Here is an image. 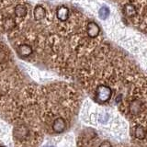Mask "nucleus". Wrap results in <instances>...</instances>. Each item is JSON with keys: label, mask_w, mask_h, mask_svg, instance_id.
I'll return each mask as SVG.
<instances>
[{"label": "nucleus", "mask_w": 147, "mask_h": 147, "mask_svg": "<svg viewBox=\"0 0 147 147\" xmlns=\"http://www.w3.org/2000/svg\"><path fill=\"white\" fill-rule=\"evenodd\" d=\"M56 15L61 21H65L69 17V9L66 7H60L56 11Z\"/></svg>", "instance_id": "nucleus-4"}, {"label": "nucleus", "mask_w": 147, "mask_h": 147, "mask_svg": "<svg viewBox=\"0 0 147 147\" xmlns=\"http://www.w3.org/2000/svg\"><path fill=\"white\" fill-rule=\"evenodd\" d=\"M66 128V122L64 121V119L62 117H59L57 119H54L53 124V130L57 132V133H61L63 132Z\"/></svg>", "instance_id": "nucleus-2"}, {"label": "nucleus", "mask_w": 147, "mask_h": 147, "mask_svg": "<svg viewBox=\"0 0 147 147\" xmlns=\"http://www.w3.org/2000/svg\"><path fill=\"white\" fill-rule=\"evenodd\" d=\"M112 95V91L110 87L108 86L101 85L99 86L96 91V99L100 103H104L106 101L109 100L110 96Z\"/></svg>", "instance_id": "nucleus-1"}, {"label": "nucleus", "mask_w": 147, "mask_h": 147, "mask_svg": "<svg viewBox=\"0 0 147 147\" xmlns=\"http://www.w3.org/2000/svg\"><path fill=\"white\" fill-rule=\"evenodd\" d=\"M18 53H20V55H21V56H25V57L29 56V55L32 53V48L28 44H21L18 46Z\"/></svg>", "instance_id": "nucleus-6"}, {"label": "nucleus", "mask_w": 147, "mask_h": 147, "mask_svg": "<svg viewBox=\"0 0 147 147\" xmlns=\"http://www.w3.org/2000/svg\"><path fill=\"white\" fill-rule=\"evenodd\" d=\"M27 7L26 6L22 4H18L17 5V7H15V14L16 16L18 18H24L27 15Z\"/></svg>", "instance_id": "nucleus-8"}, {"label": "nucleus", "mask_w": 147, "mask_h": 147, "mask_svg": "<svg viewBox=\"0 0 147 147\" xmlns=\"http://www.w3.org/2000/svg\"><path fill=\"white\" fill-rule=\"evenodd\" d=\"M109 8L107 7H103L100 8L99 16H100L101 18H102V20H105V18L109 16Z\"/></svg>", "instance_id": "nucleus-11"}, {"label": "nucleus", "mask_w": 147, "mask_h": 147, "mask_svg": "<svg viewBox=\"0 0 147 147\" xmlns=\"http://www.w3.org/2000/svg\"><path fill=\"white\" fill-rule=\"evenodd\" d=\"M99 147H111V144H110V142H104L100 144Z\"/></svg>", "instance_id": "nucleus-12"}, {"label": "nucleus", "mask_w": 147, "mask_h": 147, "mask_svg": "<svg viewBox=\"0 0 147 147\" xmlns=\"http://www.w3.org/2000/svg\"><path fill=\"white\" fill-rule=\"evenodd\" d=\"M100 29L95 22H89L86 26V33L90 38H96L99 34Z\"/></svg>", "instance_id": "nucleus-3"}, {"label": "nucleus", "mask_w": 147, "mask_h": 147, "mask_svg": "<svg viewBox=\"0 0 147 147\" xmlns=\"http://www.w3.org/2000/svg\"><path fill=\"white\" fill-rule=\"evenodd\" d=\"M33 16H34V18L37 21L43 20L46 16L45 9L41 6H37L34 9V11H33Z\"/></svg>", "instance_id": "nucleus-5"}, {"label": "nucleus", "mask_w": 147, "mask_h": 147, "mask_svg": "<svg viewBox=\"0 0 147 147\" xmlns=\"http://www.w3.org/2000/svg\"><path fill=\"white\" fill-rule=\"evenodd\" d=\"M0 147H6V146H4V145H0Z\"/></svg>", "instance_id": "nucleus-14"}, {"label": "nucleus", "mask_w": 147, "mask_h": 147, "mask_svg": "<svg viewBox=\"0 0 147 147\" xmlns=\"http://www.w3.org/2000/svg\"><path fill=\"white\" fill-rule=\"evenodd\" d=\"M141 109V103L138 102V101H133L131 104V110L133 113H138Z\"/></svg>", "instance_id": "nucleus-10"}, {"label": "nucleus", "mask_w": 147, "mask_h": 147, "mask_svg": "<svg viewBox=\"0 0 147 147\" xmlns=\"http://www.w3.org/2000/svg\"><path fill=\"white\" fill-rule=\"evenodd\" d=\"M15 26H16V22L14 20V18H12L10 17L5 18L3 21V27H4L5 30H7V31L13 30L14 28H15Z\"/></svg>", "instance_id": "nucleus-7"}, {"label": "nucleus", "mask_w": 147, "mask_h": 147, "mask_svg": "<svg viewBox=\"0 0 147 147\" xmlns=\"http://www.w3.org/2000/svg\"><path fill=\"white\" fill-rule=\"evenodd\" d=\"M135 136L138 139H144L145 137V131H144V128L142 126L138 125L136 127V130H135Z\"/></svg>", "instance_id": "nucleus-9"}, {"label": "nucleus", "mask_w": 147, "mask_h": 147, "mask_svg": "<svg viewBox=\"0 0 147 147\" xmlns=\"http://www.w3.org/2000/svg\"><path fill=\"white\" fill-rule=\"evenodd\" d=\"M44 147H53V145H46V146H44Z\"/></svg>", "instance_id": "nucleus-13"}]
</instances>
